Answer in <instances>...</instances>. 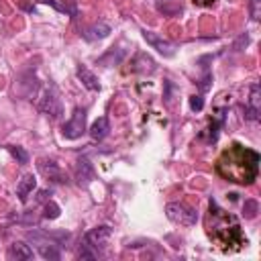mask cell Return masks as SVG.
Listing matches in <instances>:
<instances>
[{"mask_svg":"<svg viewBox=\"0 0 261 261\" xmlns=\"http://www.w3.org/2000/svg\"><path fill=\"white\" fill-rule=\"evenodd\" d=\"M108 133H110V122H108L106 116H100V118L90 126V137H92L94 141H102L104 137H108Z\"/></svg>","mask_w":261,"mask_h":261,"instance_id":"cell-10","label":"cell"},{"mask_svg":"<svg viewBox=\"0 0 261 261\" xmlns=\"http://www.w3.org/2000/svg\"><path fill=\"white\" fill-rule=\"evenodd\" d=\"M77 77L82 80V84H84L88 90H92V92H98V90H100V82H98V77H96L88 67L80 65V67H77Z\"/></svg>","mask_w":261,"mask_h":261,"instance_id":"cell-12","label":"cell"},{"mask_svg":"<svg viewBox=\"0 0 261 261\" xmlns=\"http://www.w3.org/2000/svg\"><path fill=\"white\" fill-rule=\"evenodd\" d=\"M259 212V204L255 200H245V206H243V214L245 218H255Z\"/></svg>","mask_w":261,"mask_h":261,"instance_id":"cell-19","label":"cell"},{"mask_svg":"<svg viewBox=\"0 0 261 261\" xmlns=\"http://www.w3.org/2000/svg\"><path fill=\"white\" fill-rule=\"evenodd\" d=\"M143 39L153 47V49H157L159 53H163L165 57H171L173 53H175V45L171 43V41H167V39H163L161 35H157V33H153V31H147V29H143Z\"/></svg>","mask_w":261,"mask_h":261,"instance_id":"cell-6","label":"cell"},{"mask_svg":"<svg viewBox=\"0 0 261 261\" xmlns=\"http://www.w3.org/2000/svg\"><path fill=\"white\" fill-rule=\"evenodd\" d=\"M196 6H212L216 0H192Z\"/></svg>","mask_w":261,"mask_h":261,"instance_id":"cell-23","label":"cell"},{"mask_svg":"<svg viewBox=\"0 0 261 261\" xmlns=\"http://www.w3.org/2000/svg\"><path fill=\"white\" fill-rule=\"evenodd\" d=\"M259 114H261V90H259V84H251V96L247 102V118L255 122L259 120Z\"/></svg>","mask_w":261,"mask_h":261,"instance_id":"cell-7","label":"cell"},{"mask_svg":"<svg viewBox=\"0 0 261 261\" xmlns=\"http://www.w3.org/2000/svg\"><path fill=\"white\" fill-rule=\"evenodd\" d=\"M108 239H110V226H96V228H92V230L86 232L84 245H88L90 249L98 251V249H104L106 247Z\"/></svg>","mask_w":261,"mask_h":261,"instance_id":"cell-5","label":"cell"},{"mask_svg":"<svg viewBox=\"0 0 261 261\" xmlns=\"http://www.w3.org/2000/svg\"><path fill=\"white\" fill-rule=\"evenodd\" d=\"M8 151H10V155L20 163V165H24V163H29V153L22 149V147H16V145H8L6 147Z\"/></svg>","mask_w":261,"mask_h":261,"instance_id":"cell-18","label":"cell"},{"mask_svg":"<svg viewBox=\"0 0 261 261\" xmlns=\"http://www.w3.org/2000/svg\"><path fill=\"white\" fill-rule=\"evenodd\" d=\"M31 239H35V241H37V249H39V253H41L45 259H59V249H57V245H55V243L39 241V237H35V234H31Z\"/></svg>","mask_w":261,"mask_h":261,"instance_id":"cell-13","label":"cell"},{"mask_svg":"<svg viewBox=\"0 0 261 261\" xmlns=\"http://www.w3.org/2000/svg\"><path fill=\"white\" fill-rule=\"evenodd\" d=\"M165 214L169 220L177 222V224H184V226H192L198 222V212L186 204H179V202H171L165 206Z\"/></svg>","mask_w":261,"mask_h":261,"instance_id":"cell-3","label":"cell"},{"mask_svg":"<svg viewBox=\"0 0 261 261\" xmlns=\"http://www.w3.org/2000/svg\"><path fill=\"white\" fill-rule=\"evenodd\" d=\"M249 14L253 20L261 18V0H249Z\"/></svg>","mask_w":261,"mask_h":261,"instance_id":"cell-20","label":"cell"},{"mask_svg":"<svg viewBox=\"0 0 261 261\" xmlns=\"http://www.w3.org/2000/svg\"><path fill=\"white\" fill-rule=\"evenodd\" d=\"M190 108L194 110V112H200L202 108H204V98L198 94V96H192L190 98Z\"/></svg>","mask_w":261,"mask_h":261,"instance_id":"cell-22","label":"cell"},{"mask_svg":"<svg viewBox=\"0 0 261 261\" xmlns=\"http://www.w3.org/2000/svg\"><path fill=\"white\" fill-rule=\"evenodd\" d=\"M8 257H10V259H33V249H31L27 243L16 241V243L10 245Z\"/></svg>","mask_w":261,"mask_h":261,"instance_id":"cell-11","label":"cell"},{"mask_svg":"<svg viewBox=\"0 0 261 261\" xmlns=\"http://www.w3.org/2000/svg\"><path fill=\"white\" fill-rule=\"evenodd\" d=\"M108 33H110V27L106 22H98L86 31V39H104Z\"/></svg>","mask_w":261,"mask_h":261,"instance_id":"cell-14","label":"cell"},{"mask_svg":"<svg viewBox=\"0 0 261 261\" xmlns=\"http://www.w3.org/2000/svg\"><path fill=\"white\" fill-rule=\"evenodd\" d=\"M41 110H43V112H49V114H51V118H55V116L59 114L57 98H55L53 94H47V96H45V100H43V104H41Z\"/></svg>","mask_w":261,"mask_h":261,"instance_id":"cell-15","label":"cell"},{"mask_svg":"<svg viewBox=\"0 0 261 261\" xmlns=\"http://www.w3.org/2000/svg\"><path fill=\"white\" fill-rule=\"evenodd\" d=\"M90 177H92V165H90V161L84 157V159L77 161V179H80V181H82V179L88 181Z\"/></svg>","mask_w":261,"mask_h":261,"instance_id":"cell-17","label":"cell"},{"mask_svg":"<svg viewBox=\"0 0 261 261\" xmlns=\"http://www.w3.org/2000/svg\"><path fill=\"white\" fill-rule=\"evenodd\" d=\"M35 188H37V179H35V175H33V173L24 175V177L18 181V186H16V196H18V200H20V202H27L29 194H31Z\"/></svg>","mask_w":261,"mask_h":261,"instance_id":"cell-8","label":"cell"},{"mask_svg":"<svg viewBox=\"0 0 261 261\" xmlns=\"http://www.w3.org/2000/svg\"><path fill=\"white\" fill-rule=\"evenodd\" d=\"M216 171L228 181L249 186L257 179L259 171V153L243 147L241 143H232L224 149L216 161Z\"/></svg>","mask_w":261,"mask_h":261,"instance_id":"cell-1","label":"cell"},{"mask_svg":"<svg viewBox=\"0 0 261 261\" xmlns=\"http://www.w3.org/2000/svg\"><path fill=\"white\" fill-rule=\"evenodd\" d=\"M39 169L43 171V175H47V177L53 179V181H65V179H63V173H61V169H59V165H57L55 161L41 159V161H39Z\"/></svg>","mask_w":261,"mask_h":261,"instance_id":"cell-9","label":"cell"},{"mask_svg":"<svg viewBox=\"0 0 261 261\" xmlns=\"http://www.w3.org/2000/svg\"><path fill=\"white\" fill-rule=\"evenodd\" d=\"M157 8H159L163 14H167V16H173L175 12L181 10V6H179L177 0H157Z\"/></svg>","mask_w":261,"mask_h":261,"instance_id":"cell-16","label":"cell"},{"mask_svg":"<svg viewBox=\"0 0 261 261\" xmlns=\"http://www.w3.org/2000/svg\"><path fill=\"white\" fill-rule=\"evenodd\" d=\"M43 216H45V218H57V216H59V206H57L55 202H47Z\"/></svg>","mask_w":261,"mask_h":261,"instance_id":"cell-21","label":"cell"},{"mask_svg":"<svg viewBox=\"0 0 261 261\" xmlns=\"http://www.w3.org/2000/svg\"><path fill=\"white\" fill-rule=\"evenodd\" d=\"M84 133H86V110L84 108H75L71 118L67 122H63L61 135L65 139H80Z\"/></svg>","mask_w":261,"mask_h":261,"instance_id":"cell-4","label":"cell"},{"mask_svg":"<svg viewBox=\"0 0 261 261\" xmlns=\"http://www.w3.org/2000/svg\"><path fill=\"white\" fill-rule=\"evenodd\" d=\"M206 228H208V237L222 249H239L241 245H247V237L243 234L237 216L218 208L214 200H210Z\"/></svg>","mask_w":261,"mask_h":261,"instance_id":"cell-2","label":"cell"}]
</instances>
